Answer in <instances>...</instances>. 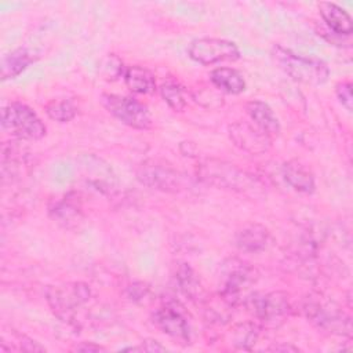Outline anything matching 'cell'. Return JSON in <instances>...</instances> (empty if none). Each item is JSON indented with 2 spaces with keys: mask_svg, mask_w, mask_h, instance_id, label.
Here are the masks:
<instances>
[{
  "mask_svg": "<svg viewBox=\"0 0 353 353\" xmlns=\"http://www.w3.org/2000/svg\"><path fill=\"white\" fill-rule=\"evenodd\" d=\"M91 298V288L83 281L48 287L46 299L52 313L62 321L72 323L77 310Z\"/></svg>",
  "mask_w": 353,
  "mask_h": 353,
  "instance_id": "obj_4",
  "label": "cell"
},
{
  "mask_svg": "<svg viewBox=\"0 0 353 353\" xmlns=\"http://www.w3.org/2000/svg\"><path fill=\"white\" fill-rule=\"evenodd\" d=\"M101 103L113 117L131 128L149 130L153 124L148 106L132 97L102 94Z\"/></svg>",
  "mask_w": 353,
  "mask_h": 353,
  "instance_id": "obj_7",
  "label": "cell"
},
{
  "mask_svg": "<svg viewBox=\"0 0 353 353\" xmlns=\"http://www.w3.org/2000/svg\"><path fill=\"white\" fill-rule=\"evenodd\" d=\"M123 79L127 88L134 94L148 95L156 91L154 74L143 66H139V65L127 66L124 70Z\"/></svg>",
  "mask_w": 353,
  "mask_h": 353,
  "instance_id": "obj_19",
  "label": "cell"
},
{
  "mask_svg": "<svg viewBox=\"0 0 353 353\" xmlns=\"http://www.w3.org/2000/svg\"><path fill=\"white\" fill-rule=\"evenodd\" d=\"M320 15L324 19L325 25L336 34L349 36L353 30V23L350 15L338 4L323 1L319 3Z\"/></svg>",
  "mask_w": 353,
  "mask_h": 353,
  "instance_id": "obj_17",
  "label": "cell"
},
{
  "mask_svg": "<svg viewBox=\"0 0 353 353\" xmlns=\"http://www.w3.org/2000/svg\"><path fill=\"white\" fill-rule=\"evenodd\" d=\"M274 63L292 80L309 85H320L328 80L330 69L325 62L316 58H306L274 44L272 48Z\"/></svg>",
  "mask_w": 353,
  "mask_h": 353,
  "instance_id": "obj_2",
  "label": "cell"
},
{
  "mask_svg": "<svg viewBox=\"0 0 353 353\" xmlns=\"http://www.w3.org/2000/svg\"><path fill=\"white\" fill-rule=\"evenodd\" d=\"M284 181L296 192L312 194L316 190V179L313 172L298 160H288L281 165Z\"/></svg>",
  "mask_w": 353,
  "mask_h": 353,
  "instance_id": "obj_14",
  "label": "cell"
},
{
  "mask_svg": "<svg viewBox=\"0 0 353 353\" xmlns=\"http://www.w3.org/2000/svg\"><path fill=\"white\" fill-rule=\"evenodd\" d=\"M37 59V55L25 47H19L6 54L1 59V80L15 79L19 76L29 65Z\"/></svg>",
  "mask_w": 353,
  "mask_h": 353,
  "instance_id": "obj_18",
  "label": "cell"
},
{
  "mask_svg": "<svg viewBox=\"0 0 353 353\" xmlns=\"http://www.w3.org/2000/svg\"><path fill=\"white\" fill-rule=\"evenodd\" d=\"M149 292H150V288L143 281H135V283L130 284L127 287V290H125L127 298L131 299L132 302H142V301H145L149 296Z\"/></svg>",
  "mask_w": 353,
  "mask_h": 353,
  "instance_id": "obj_27",
  "label": "cell"
},
{
  "mask_svg": "<svg viewBox=\"0 0 353 353\" xmlns=\"http://www.w3.org/2000/svg\"><path fill=\"white\" fill-rule=\"evenodd\" d=\"M247 309L259 320L273 323L290 313V299L283 291L255 292L244 299Z\"/></svg>",
  "mask_w": 353,
  "mask_h": 353,
  "instance_id": "obj_10",
  "label": "cell"
},
{
  "mask_svg": "<svg viewBox=\"0 0 353 353\" xmlns=\"http://www.w3.org/2000/svg\"><path fill=\"white\" fill-rule=\"evenodd\" d=\"M261 334V327L254 321L236 324L232 328V343L236 349L251 350Z\"/></svg>",
  "mask_w": 353,
  "mask_h": 353,
  "instance_id": "obj_22",
  "label": "cell"
},
{
  "mask_svg": "<svg viewBox=\"0 0 353 353\" xmlns=\"http://www.w3.org/2000/svg\"><path fill=\"white\" fill-rule=\"evenodd\" d=\"M210 80L218 91L225 94L237 95L245 90V80L243 74L233 68L222 66L214 69L210 74Z\"/></svg>",
  "mask_w": 353,
  "mask_h": 353,
  "instance_id": "obj_20",
  "label": "cell"
},
{
  "mask_svg": "<svg viewBox=\"0 0 353 353\" xmlns=\"http://www.w3.org/2000/svg\"><path fill=\"white\" fill-rule=\"evenodd\" d=\"M273 350H294V352H296L298 349L294 346H274Z\"/></svg>",
  "mask_w": 353,
  "mask_h": 353,
  "instance_id": "obj_30",
  "label": "cell"
},
{
  "mask_svg": "<svg viewBox=\"0 0 353 353\" xmlns=\"http://www.w3.org/2000/svg\"><path fill=\"white\" fill-rule=\"evenodd\" d=\"M44 109L47 116L58 123H68L77 114V108L70 99H52Z\"/></svg>",
  "mask_w": 353,
  "mask_h": 353,
  "instance_id": "obj_23",
  "label": "cell"
},
{
  "mask_svg": "<svg viewBox=\"0 0 353 353\" xmlns=\"http://www.w3.org/2000/svg\"><path fill=\"white\" fill-rule=\"evenodd\" d=\"M139 350H143V352H165L167 347L163 346L160 342L154 341V339H145L142 342L141 346H138Z\"/></svg>",
  "mask_w": 353,
  "mask_h": 353,
  "instance_id": "obj_28",
  "label": "cell"
},
{
  "mask_svg": "<svg viewBox=\"0 0 353 353\" xmlns=\"http://www.w3.org/2000/svg\"><path fill=\"white\" fill-rule=\"evenodd\" d=\"M256 280L255 269L240 259H229L222 265L219 296L229 306L241 301L243 292Z\"/></svg>",
  "mask_w": 353,
  "mask_h": 353,
  "instance_id": "obj_6",
  "label": "cell"
},
{
  "mask_svg": "<svg viewBox=\"0 0 353 353\" xmlns=\"http://www.w3.org/2000/svg\"><path fill=\"white\" fill-rule=\"evenodd\" d=\"M175 285L178 287V290L190 301H200L204 295V290L201 287L200 279L197 276V273L194 272V269L182 262L176 266L175 274Z\"/></svg>",
  "mask_w": 353,
  "mask_h": 353,
  "instance_id": "obj_21",
  "label": "cell"
},
{
  "mask_svg": "<svg viewBox=\"0 0 353 353\" xmlns=\"http://www.w3.org/2000/svg\"><path fill=\"white\" fill-rule=\"evenodd\" d=\"M74 350H77V352H105L106 349L103 346L95 345L92 342H90V343L88 342H81L80 345H77L74 347Z\"/></svg>",
  "mask_w": 353,
  "mask_h": 353,
  "instance_id": "obj_29",
  "label": "cell"
},
{
  "mask_svg": "<svg viewBox=\"0 0 353 353\" xmlns=\"http://www.w3.org/2000/svg\"><path fill=\"white\" fill-rule=\"evenodd\" d=\"M269 241V230L261 223L251 222L244 225L240 230H237L234 236L236 247L248 254H256L265 250Z\"/></svg>",
  "mask_w": 353,
  "mask_h": 353,
  "instance_id": "obj_15",
  "label": "cell"
},
{
  "mask_svg": "<svg viewBox=\"0 0 353 353\" xmlns=\"http://www.w3.org/2000/svg\"><path fill=\"white\" fill-rule=\"evenodd\" d=\"M188 55L200 65H214L225 61H237L240 50L236 43L226 39L200 37L189 44Z\"/></svg>",
  "mask_w": 353,
  "mask_h": 353,
  "instance_id": "obj_8",
  "label": "cell"
},
{
  "mask_svg": "<svg viewBox=\"0 0 353 353\" xmlns=\"http://www.w3.org/2000/svg\"><path fill=\"white\" fill-rule=\"evenodd\" d=\"M196 175L205 185L232 190L251 199L265 194L266 186L256 175L223 160H201L196 167Z\"/></svg>",
  "mask_w": 353,
  "mask_h": 353,
  "instance_id": "obj_1",
  "label": "cell"
},
{
  "mask_svg": "<svg viewBox=\"0 0 353 353\" xmlns=\"http://www.w3.org/2000/svg\"><path fill=\"white\" fill-rule=\"evenodd\" d=\"M160 94L164 102L174 110L182 112L186 106V99L183 97L182 87L175 81H167L160 85Z\"/></svg>",
  "mask_w": 353,
  "mask_h": 353,
  "instance_id": "obj_24",
  "label": "cell"
},
{
  "mask_svg": "<svg viewBox=\"0 0 353 353\" xmlns=\"http://www.w3.org/2000/svg\"><path fill=\"white\" fill-rule=\"evenodd\" d=\"M48 215L51 219L65 228L76 226L83 216V208L79 196L74 193H68L59 199H55L48 205Z\"/></svg>",
  "mask_w": 353,
  "mask_h": 353,
  "instance_id": "obj_13",
  "label": "cell"
},
{
  "mask_svg": "<svg viewBox=\"0 0 353 353\" xmlns=\"http://www.w3.org/2000/svg\"><path fill=\"white\" fill-rule=\"evenodd\" d=\"M234 146L250 154H262L272 146V138L248 121H236L228 128Z\"/></svg>",
  "mask_w": 353,
  "mask_h": 353,
  "instance_id": "obj_12",
  "label": "cell"
},
{
  "mask_svg": "<svg viewBox=\"0 0 353 353\" xmlns=\"http://www.w3.org/2000/svg\"><path fill=\"white\" fill-rule=\"evenodd\" d=\"M153 324L168 336L179 341L181 343H190L192 330L183 309L175 302H168L159 306L152 313Z\"/></svg>",
  "mask_w": 353,
  "mask_h": 353,
  "instance_id": "obj_9",
  "label": "cell"
},
{
  "mask_svg": "<svg viewBox=\"0 0 353 353\" xmlns=\"http://www.w3.org/2000/svg\"><path fill=\"white\" fill-rule=\"evenodd\" d=\"M335 94L342 106L352 112L353 108V95H352V83L350 81H341L335 85Z\"/></svg>",
  "mask_w": 353,
  "mask_h": 353,
  "instance_id": "obj_26",
  "label": "cell"
},
{
  "mask_svg": "<svg viewBox=\"0 0 353 353\" xmlns=\"http://www.w3.org/2000/svg\"><path fill=\"white\" fill-rule=\"evenodd\" d=\"M1 127L14 138L23 141H39L46 132V124L28 105L14 101L1 110Z\"/></svg>",
  "mask_w": 353,
  "mask_h": 353,
  "instance_id": "obj_3",
  "label": "cell"
},
{
  "mask_svg": "<svg viewBox=\"0 0 353 353\" xmlns=\"http://www.w3.org/2000/svg\"><path fill=\"white\" fill-rule=\"evenodd\" d=\"M245 110L251 121L270 138L279 135L280 121L276 117L272 108L262 101H250L245 105Z\"/></svg>",
  "mask_w": 353,
  "mask_h": 353,
  "instance_id": "obj_16",
  "label": "cell"
},
{
  "mask_svg": "<svg viewBox=\"0 0 353 353\" xmlns=\"http://www.w3.org/2000/svg\"><path fill=\"white\" fill-rule=\"evenodd\" d=\"M306 317L319 328L339 335H350V319L335 306L313 301L305 306Z\"/></svg>",
  "mask_w": 353,
  "mask_h": 353,
  "instance_id": "obj_11",
  "label": "cell"
},
{
  "mask_svg": "<svg viewBox=\"0 0 353 353\" xmlns=\"http://www.w3.org/2000/svg\"><path fill=\"white\" fill-rule=\"evenodd\" d=\"M127 66L123 65L121 59L116 54H108L102 61V73L106 80H116L123 77Z\"/></svg>",
  "mask_w": 353,
  "mask_h": 353,
  "instance_id": "obj_25",
  "label": "cell"
},
{
  "mask_svg": "<svg viewBox=\"0 0 353 353\" xmlns=\"http://www.w3.org/2000/svg\"><path fill=\"white\" fill-rule=\"evenodd\" d=\"M137 179L150 188L167 193H178L189 186L185 174L161 160H145L135 170Z\"/></svg>",
  "mask_w": 353,
  "mask_h": 353,
  "instance_id": "obj_5",
  "label": "cell"
}]
</instances>
